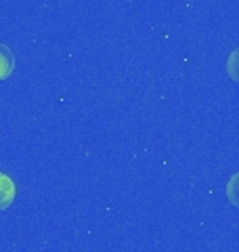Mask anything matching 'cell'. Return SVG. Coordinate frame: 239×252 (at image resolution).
I'll return each mask as SVG.
<instances>
[{
	"mask_svg": "<svg viewBox=\"0 0 239 252\" xmlns=\"http://www.w3.org/2000/svg\"><path fill=\"white\" fill-rule=\"evenodd\" d=\"M227 72L231 76V80L239 82V49H235L227 57Z\"/></svg>",
	"mask_w": 239,
	"mask_h": 252,
	"instance_id": "4",
	"label": "cell"
},
{
	"mask_svg": "<svg viewBox=\"0 0 239 252\" xmlns=\"http://www.w3.org/2000/svg\"><path fill=\"white\" fill-rule=\"evenodd\" d=\"M15 69V55L4 42H0V82L6 80Z\"/></svg>",
	"mask_w": 239,
	"mask_h": 252,
	"instance_id": "2",
	"label": "cell"
},
{
	"mask_svg": "<svg viewBox=\"0 0 239 252\" xmlns=\"http://www.w3.org/2000/svg\"><path fill=\"white\" fill-rule=\"evenodd\" d=\"M227 198L231 202V206L239 208V172H235L227 183Z\"/></svg>",
	"mask_w": 239,
	"mask_h": 252,
	"instance_id": "3",
	"label": "cell"
},
{
	"mask_svg": "<svg viewBox=\"0 0 239 252\" xmlns=\"http://www.w3.org/2000/svg\"><path fill=\"white\" fill-rule=\"evenodd\" d=\"M15 193H17V189H15L13 179L0 172V210H6L15 202Z\"/></svg>",
	"mask_w": 239,
	"mask_h": 252,
	"instance_id": "1",
	"label": "cell"
}]
</instances>
